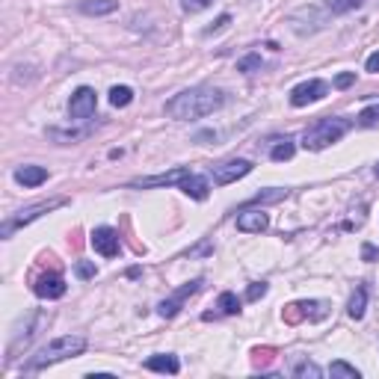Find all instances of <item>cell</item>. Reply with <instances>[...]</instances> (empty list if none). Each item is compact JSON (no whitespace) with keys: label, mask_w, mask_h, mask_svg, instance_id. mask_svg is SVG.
Returning a JSON list of instances; mask_svg holds the SVG:
<instances>
[{"label":"cell","mask_w":379,"mask_h":379,"mask_svg":"<svg viewBox=\"0 0 379 379\" xmlns=\"http://www.w3.org/2000/svg\"><path fill=\"white\" fill-rule=\"evenodd\" d=\"M326 92H329V86L323 83V80H305V83H300L291 92V104L293 107L314 104V101H320V98H326Z\"/></svg>","instance_id":"cell-10"},{"label":"cell","mask_w":379,"mask_h":379,"mask_svg":"<svg viewBox=\"0 0 379 379\" xmlns=\"http://www.w3.org/2000/svg\"><path fill=\"white\" fill-rule=\"evenodd\" d=\"M75 270H77V276H80V278H92V276H95V264H86V261H80V264H77Z\"/></svg>","instance_id":"cell-32"},{"label":"cell","mask_w":379,"mask_h":379,"mask_svg":"<svg viewBox=\"0 0 379 379\" xmlns=\"http://www.w3.org/2000/svg\"><path fill=\"white\" fill-rule=\"evenodd\" d=\"M119 9V0H83L80 3V12L86 15H110Z\"/></svg>","instance_id":"cell-17"},{"label":"cell","mask_w":379,"mask_h":379,"mask_svg":"<svg viewBox=\"0 0 379 379\" xmlns=\"http://www.w3.org/2000/svg\"><path fill=\"white\" fill-rule=\"evenodd\" d=\"M237 71H243V75L261 71V57H258V53H246L243 60H237Z\"/></svg>","instance_id":"cell-23"},{"label":"cell","mask_w":379,"mask_h":379,"mask_svg":"<svg viewBox=\"0 0 379 379\" xmlns=\"http://www.w3.org/2000/svg\"><path fill=\"white\" fill-rule=\"evenodd\" d=\"M225 24H231V15H222V18H220V21H216L213 27H207V30H205V36H211V33H216V30H222Z\"/></svg>","instance_id":"cell-35"},{"label":"cell","mask_w":379,"mask_h":379,"mask_svg":"<svg viewBox=\"0 0 379 379\" xmlns=\"http://www.w3.org/2000/svg\"><path fill=\"white\" fill-rule=\"evenodd\" d=\"M249 172H252V164H249V160H225V164H220V166L211 169V178H213V184L225 187V184H234L237 178L249 175Z\"/></svg>","instance_id":"cell-7"},{"label":"cell","mask_w":379,"mask_h":379,"mask_svg":"<svg viewBox=\"0 0 379 379\" xmlns=\"http://www.w3.org/2000/svg\"><path fill=\"white\" fill-rule=\"evenodd\" d=\"M252 356H255V365H267L270 358L276 356V350H273V347H264V350H255Z\"/></svg>","instance_id":"cell-30"},{"label":"cell","mask_w":379,"mask_h":379,"mask_svg":"<svg viewBox=\"0 0 379 379\" xmlns=\"http://www.w3.org/2000/svg\"><path fill=\"white\" fill-rule=\"evenodd\" d=\"M353 83H356V71H344V75L335 77V86L338 89H347V86H353Z\"/></svg>","instance_id":"cell-31"},{"label":"cell","mask_w":379,"mask_h":379,"mask_svg":"<svg viewBox=\"0 0 379 379\" xmlns=\"http://www.w3.org/2000/svg\"><path fill=\"white\" fill-rule=\"evenodd\" d=\"M83 350H86V338H80V335H62L57 341H51V344H44L39 353H36L30 362L21 367V371L24 374H39V371H44V367L62 362V358L80 356Z\"/></svg>","instance_id":"cell-2"},{"label":"cell","mask_w":379,"mask_h":379,"mask_svg":"<svg viewBox=\"0 0 379 379\" xmlns=\"http://www.w3.org/2000/svg\"><path fill=\"white\" fill-rule=\"evenodd\" d=\"M213 3H216V0H181L184 12H202V9L213 6Z\"/></svg>","instance_id":"cell-28"},{"label":"cell","mask_w":379,"mask_h":379,"mask_svg":"<svg viewBox=\"0 0 379 379\" xmlns=\"http://www.w3.org/2000/svg\"><path fill=\"white\" fill-rule=\"evenodd\" d=\"M293 376H314V379H317L320 367L311 365V362H300V365H293Z\"/></svg>","instance_id":"cell-27"},{"label":"cell","mask_w":379,"mask_h":379,"mask_svg":"<svg viewBox=\"0 0 379 379\" xmlns=\"http://www.w3.org/2000/svg\"><path fill=\"white\" fill-rule=\"evenodd\" d=\"M92 249L98 252V255H104V258H116L122 252V240H119V231L110 228V225H101V228H95L92 231Z\"/></svg>","instance_id":"cell-6"},{"label":"cell","mask_w":379,"mask_h":379,"mask_svg":"<svg viewBox=\"0 0 379 379\" xmlns=\"http://www.w3.org/2000/svg\"><path fill=\"white\" fill-rule=\"evenodd\" d=\"M365 0H329V9L332 12H350V9H356V6H362Z\"/></svg>","instance_id":"cell-26"},{"label":"cell","mask_w":379,"mask_h":379,"mask_svg":"<svg viewBox=\"0 0 379 379\" xmlns=\"http://www.w3.org/2000/svg\"><path fill=\"white\" fill-rule=\"evenodd\" d=\"M178 187H181L190 198H198V202H205V198L211 196V181H207L205 175H196V172H187Z\"/></svg>","instance_id":"cell-12"},{"label":"cell","mask_w":379,"mask_h":379,"mask_svg":"<svg viewBox=\"0 0 379 379\" xmlns=\"http://www.w3.org/2000/svg\"><path fill=\"white\" fill-rule=\"evenodd\" d=\"M365 309H367V287H365V285H358V287H356V293L350 296L347 314H350L353 320H362V317H365Z\"/></svg>","instance_id":"cell-16"},{"label":"cell","mask_w":379,"mask_h":379,"mask_svg":"<svg viewBox=\"0 0 379 379\" xmlns=\"http://www.w3.org/2000/svg\"><path fill=\"white\" fill-rule=\"evenodd\" d=\"M15 181L21 187H39L48 181V169L44 166H18L15 169Z\"/></svg>","instance_id":"cell-14"},{"label":"cell","mask_w":379,"mask_h":379,"mask_svg":"<svg viewBox=\"0 0 379 379\" xmlns=\"http://www.w3.org/2000/svg\"><path fill=\"white\" fill-rule=\"evenodd\" d=\"M376 175H379V164H376Z\"/></svg>","instance_id":"cell-36"},{"label":"cell","mask_w":379,"mask_h":379,"mask_svg":"<svg viewBox=\"0 0 379 379\" xmlns=\"http://www.w3.org/2000/svg\"><path fill=\"white\" fill-rule=\"evenodd\" d=\"M190 172V169L178 166L172 172L166 175H151V178H137V181H131V187H140V190H148V187H169V184H181V178Z\"/></svg>","instance_id":"cell-13"},{"label":"cell","mask_w":379,"mask_h":379,"mask_svg":"<svg viewBox=\"0 0 379 379\" xmlns=\"http://www.w3.org/2000/svg\"><path fill=\"white\" fill-rule=\"evenodd\" d=\"M293 151H296V146H293V140H278L276 146H273V151H270V157L276 160V164H282V160H291L293 157Z\"/></svg>","instance_id":"cell-18"},{"label":"cell","mask_w":379,"mask_h":379,"mask_svg":"<svg viewBox=\"0 0 379 379\" xmlns=\"http://www.w3.org/2000/svg\"><path fill=\"white\" fill-rule=\"evenodd\" d=\"M237 228L246 234H261L270 228V216L264 211H255V207H246V211L237 213Z\"/></svg>","instance_id":"cell-11"},{"label":"cell","mask_w":379,"mask_h":379,"mask_svg":"<svg viewBox=\"0 0 379 379\" xmlns=\"http://www.w3.org/2000/svg\"><path fill=\"white\" fill-rule=\"evenodd\" d=\"M350 131V119H320L317 125H311L309 131L302 133V148L309 151H320V148H329L332 142H338L344 133Z\"/></svg>","instance_id":"cell-3"},{"label":"cell","mask_w":379,"mask_h":379,"mask_svg":"<svg viewBox=\"0 0 379 379\" xmlns=\"http://www.w3.org/2000/svg\"><path fill=\"white\" fill-rule=\"evenodd\" d=\"M62 205H68V198H51V202H39V205H30V207H24V211H18L12 220H6L3 222V228H0V234L3 237H12V234L21 228V225L27 222H33V220H39L42 213H51V211H57V207Z\"/></svg>","instance_id":"cell-4"},{"label":"cell","mask_w":379,"mask_h":379,"mask_svg":"<svg viewBox=\"0 0 379 379\" xmlns=\"http://www.w3.org/2000/svg\"><path fill=\"white\" fill-rule=\"evenodd\" d=\"M282 317H285V323H291V326L302 323V320H305V309H302V302H291V305H287V309L282 311Z\"/></svg>","instance_id":"cell-21"},{"label":"cell","mask_w":379,"mask_h":379,"mask_svg":"<svg viewBox=\"0 0 379 379\" xmlns=\"http://www.w3.org/2000/svg\"><path fill=\"white\" fill-rule=\"evenodd\" d=\"M133 101V89L131 86H113L110 89V104L113 107H128Z\"/></svg>","instance_id":"cell-20"},{"label":"cell","mask_w":379,"mask_h":379,"mask_svg":"<svg viewBox=\"0 0 379 379\" xmlns=\"http://www.w3.org/2000/svg\"><path fill=\"white\" fill-rule=\"evenodd\" d=\"M222 104H225V95L220 89L196 86V89H187V92L175 95L172 101H166V116L178 122H193V119H205V116L216 113Z\"/></svg>","instance_id":"cell-1"},{"label":"cell","mask_w":379,"mask_h":379,"mask_svg":"<svg viewBox=\"0 0 379 379\" xmlns=\"http://www.w3.org/2000/svg\"><path fill=\"white\" fill-rule=\"evenodd\" d=\"M287 196V190H264V193H258V196H252L249 198V205H261V202H278V198H285ZM246 205V207H249Z\"/></svg>","instance_id":"cell-22"},{"label":"cell","mask_w":379,"mask_h":379,"mask_svg":"<svg viewBox=\"0 0 379 379\" xmlns=\"http://www.w3.org/2000/svg\"><path fill=\"white\" fill-rule=\"evenodd\" d=\"M264 293H267V282H252V285H249V291H246V300H249V302H255V300H261Z\"/></svg>","instance_id":"cell-29"},{"label":"cell","mask_w":379,"mask_h":379,"mask_svg":"<svg viewBox=\"0 0 379 379\" xmlns=\"http://www.w3.org/2000/svg\"><path fill=\"white\" fill-rule=\"evenodd\" d=\"M362 258L365 261H379V249L371 246V243H365V246H362Z\"/></svg>","instance_id":"cell-34"},{"label":"cell","mask_w":379,"mask_h":379,"mask_svg":"<svg viewBox=\"0 0 379 379\" xmlns=\"http://www.w3.org/2000/svg\"><path fill=\"white\" fill-rule=\"evenodd\" d=\"M95 107H98L95 89L80 86L77 92L71 95V101H68V116H71V122H83V119H89V116L95 113Z\"/></svg>","instance_id":"cell-5"},{"label":"cell","mask_w":379,"mask_h":379,"mask_svg":"<svg viewBox=\"0 0 379 379\" xmlns=\"http://www.w3.org/2000/svg\"><path fill=\"white\" fill-rule=\"evenodd\" d=\"M365 68L371 71V75H379V51H374L371 57H367V62H365Z\"/></svg>","instance_id":"cell-33"},{"label":"cell","mask_w":379,"mask_h":379,"mask_svg":"<svg viewBox=\"0 0 379 379\" xmlns=\"http://www.w3.org/2000/svg\"><path fill=\"white\" fill-rule=\"evenodd\" d=\"M198 287H202V278H196V282H190V285H184V287H181V291H175L172 296H169V300H164V302H160V305H157V314H160V317H164V320H172V317H175V314H178V311H181V309H184L187 296H193V293L198 291Z\"/></svg>","instance_id":"cell-8"},{"label":"cell","mask_w":379,"mask_h":379,"mask_svg":"<svg viewBox=\"0 0 379 379\" xmlns=\"http://www.w3.org/2000/svg\"><path fill=\"white\" fill-rule=\"evenodd\" d=\"M329 374H332V376H347V379H358V371H356L353 365H347V362H332Z\"/></svg>","instance_id":"cell-25"},{"label":"cell","mask_w":379,"mask_h":379,"mask_svg":"<svg viewBox=\"0 0 379 379\" xmlns=\"http://www.w3.org/2000/svg\"><path fill=\"white\" fill-rule=\"evenodd\" d=\"M66 278L60 273H44L33 282V293L39 296V300H60V296H66Z\"/></svg>","instance_id":"cell-9"},{"label":"cell","mask_w":379,"mask_h":379,"mask_svg":"<svg viewBox=\"0 0 379 379\" xmlns=\"http://www.w3.org/2000/svg\"><path fill=\"white\" fill-rule=\"evenodd\" d=\"M142 367H146V371H157V374H178V371H181V362H178V358L175 356H151V358H146V365H142Z\"/></svg>","instance_id":"cell-15"},{"label":"cell","mask_w":379,"mask_h":379,"mask_svg":"<svg viewBox=\"0 0 379 379\" xmlns=\"http://www.w3.org/2000/svg\"><path fill=\"white\" fill-rule=\"evenodd\" d=\"M358 125H362V128H374V125H379V104L365 107V110L358 113Z\"/></svg>","instance_id":"cell-24"},{"label":"cell","mask_w":379,"mask_h":379,"mask_svg":"<svg viewBox=\"0 0 379 379\" xmlns=\"http://www.w3.org/2000/svg\"><path fill=\"white\" fill-rule=\"evenodd\" d=\"M216 309H220L222 314H240V300H237V293H231V291H225L220 293V300H216Z\"/></svg>","instance_id":"cell-19"}]
</instances>
